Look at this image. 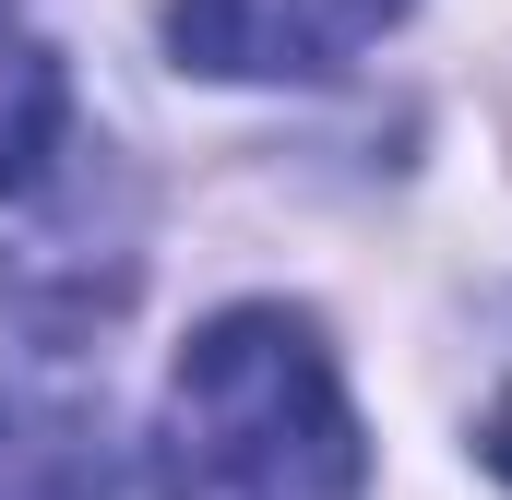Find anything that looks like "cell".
Wrapping results in <instances>:
<instances>
[{
  "mask_svg": "<svg viewBox=\"0 0 512 500\" xmlns=\"http://www.w3.org/2000/svg\"><path fill=\"white\" fill-rule=\"evenodd\" d=\"M96 500H370V441L334 381V346L274 298L215 310Z\"/></svg>",
  "mask_w": 512,
  "mask_h": 500,
  "instance_id": "obj_1",
  "label": "cell"
},
{
  "mask_svg": "<svg viewBox=\"0 0 512 500\" xmlns=\"http://www.w3.org/2000/svg\"><path fill=\"white\" fill-rule=\"evenodd\" d=\"M382 24H405V0H167V48L215 84H322Z\"/></svg>",
  "mask_w": 512,
  "mask_h": 500,
  "instance_id": "obj_2",
  "label": "cell"
},
{
  "mask_svg": "<svg viewBox=\"0 0 512 500\" xmlns=\"http://www.w3.org/2000/svg\"><path fill=\"white\" fill-rule=\"evenodd\" d=\"M60 143H72V84L48 60V36L0 0V191H36Z\"/></svg>",
  "mask_w": 512,
  "mask_h": 500,
  "instance_id": "obj_3",
  "label": "cell"
},
{
  "mask_svg": "<svg viewBox=\"0 0 512 500\" xmlns=\"http://www.w3.org/2000/svg\"><path fill=\"white\" fill-rule=\"evenodd\" d=\"M477 441H489V465L512 477V381H501V405H489V429H477Z\"/></svg>",
  "mask_w": 512,
  "mask_h": 500,
  "instance_id": "obj_4",
  "label": "cell"
}]
</instances>
